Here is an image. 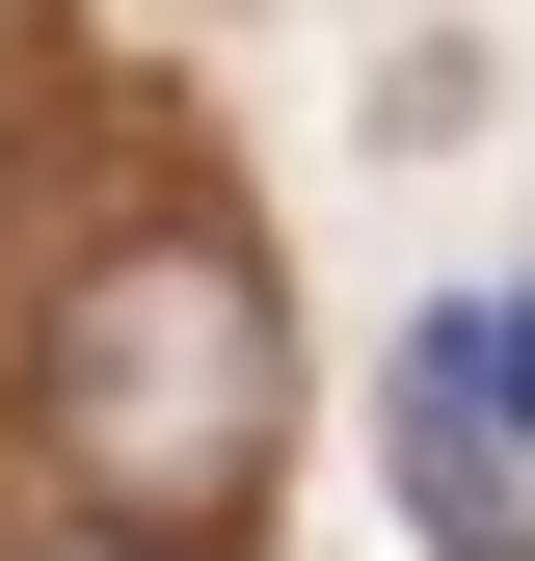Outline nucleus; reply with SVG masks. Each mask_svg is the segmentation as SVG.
Here are the masks:
<instances>
[{"label":"nucleus","instance_id":"obj_1","mask_svg":"<svg viewBox=\"0 0 535 561\" xmlns=\"http://www.w3.org/2000/svg\"><path fill=\"white\" fill-rule=\"evenodd\" d=\"M268 267L215 215H134L81 295H54V455H81V508L107 535H215L241 481H268Z\"/></svg>","mask_w":535,"mask_h":561},{"label":"nucleus","instance_id":"obj_2","mask_svg":"<svg viewBox=\"0 0 535 561\" xmlns=\"http://www.w3.org/2000/svg\"><path fill=\"white\" fill-rule=\"evenodd\" d=\"M455 375H482V428H535V295H455Z\"/></svg>","mask_w":535,"mask_h":561},{"label":"nucleus","instance_id":"obj_3","mask_svg":"<svg viewBox=\"0 0 535 561\" xmlns=\"http://www.w3.org/2000/svg\"><path fill=\"white\" fill-rule=\"evenodd\" d=\"M81 561H161V535H81Z\"/></svg>","mask_w":535,"mask_h":561}]
</instances>
